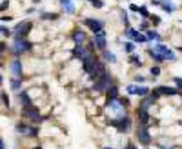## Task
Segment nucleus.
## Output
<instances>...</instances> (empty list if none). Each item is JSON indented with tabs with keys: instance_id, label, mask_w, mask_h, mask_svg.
Segmentation results:
<instances>
[{
	"instance_id": "obj_1",
	"label": "nucleus",
	"mask_w": 182,
	"mask_h": 149,
	"mask_svg": "<svg viewBox=\"0 0 182 149\" xmlns=\"http://www.w3.org/2000/svg\"><path fill=\"white\" fill-rule=\"evenodd\" d=\"M33 29V22L29 20H22L17 24V27H15V33H13V36H15V40H24L29 31Z\"/></svg>"
},
{
	"instance_id": "obj_2",
	"label": "nucleus",
	"mask_w": 182,
	"mask_h": 149,
	"mask_svg": "<svg viewBox=\"0 0 182 149\" xmlns=\"http://www.w3.org/2000/svg\"><path fill=\"white\" fill-rule=\"evenodd\" d=\"M109 124L113 127H117L118 133H128L129 127H131V118L128 115H122V117H117V118H113V120H109Z\"/></svg>"
},
{
	"instance_id": "obj_3",
	"label": "nucleus",
	"mask_w": 182,
	"mask_h": 149,
	"mask_svg": "<svg viewBox=\"0 0 182 149\" xmlns=\"http://www.w3.org/2000/svg\"><path fill=\"white\" fill-rule=\"evenodd\" d=\"M111 85H113L111 73H106V74H102L98 80H95V85H93V89H95L96 93H104V91H107Z\"/></svg>"
},
{
	"instance_id": "obj_4",
	"label": "nucleus",
	"mask_w": 182,
	"mask_h": 149,
	"mask_svg": "<svg viewBox=\"0 0 182 149\" xmlns=\"http://www.w3.org/2000/svg\"><path fill=\"white\" fill-rule=\"evenodd\" d=\"M22 117H26L31 124H38L42 122V115L37 109V106H29V107H22Z\"/></svg>"
},
{
	"instance_id": "obj_5",
	"label": "nucleus",
	"mask_w": 182,
	"mask_h": 149,
	"mask_svg": "<svg viewBox=\"0 0 182 149\" xmlns=\"http://www.w3.org/2000/svg\"><path fill=\"white\" fill-rule=\"evenodd\" d=\"M31 47H33V44L27 42V40L24 38V40H15L13 47H11V51H13V55L20 56L22 53H27V51H31Z\"/></svg>"
},
{
	"instance_id": "obj_6",
	"label": "nucleus",
	"mask_w": 182,
	"mask_h": 149,
	"mask_svg": "<svg viewBox=\"0 0 182 149\" xmlns=\"http://www.w3.org/2000/svg\"><path fill=\"white\" fill-rule=\"evenodd\" d=\"M135 137H137V140H139V144H142V146H150L151 135H150L148 126H139V127H137V133H135Z\"/></svg>"
},
{
	"instance_id": "obj_7",
	"label": "nucleus",
	"mask_w": 182,
	"mask_h": 149,
	"mask_svg": "<svg viewBox=\"0 0 182 149\" xmlns=\"http://www.w3.org/2000/svg\"><path fill=\"white\" fill-rule=\"evenodd\" d=\"M126 91H128V95H139V96H148L151 93L150 87H146L142 84H129L126 87Z\"/></svg>"
},
{
	"instance_id": "obj_8",
	"label": "nucleus",
	"mask_w": 182,
	"mask_h": 149,
	"mask_svg": "<svg viewBox=\"0 0 182 149\" xmlns=\"http://www.w3.org/2000/svg\"><path fill=\"white\" fill-rule=\"evenodd\" d=\"M84 26L89 31H93V35H96L98 31L104 29V20H100V18H84Z\"/></svg>"
},
{
	"instance_id": "obj_9",
	"label": "nucleus",
	"mask_w": 182,
	"mask_h": 149,
	"mask_svg": "<svg viewBox=\"0 0 182 149\" xmlns=\"http://www.w3.org/2000/svg\"><path fill=\"white\" fill-rule=\"evenodd\" d=\"M153 49H155V51H159V53H160V55H164L168 62H175V60H177V56H175V55L171 53V49H170V47H168L166 44H162V42H157V44H155V46H153Z\"/></svg>"
},
{
	"instance_id": "obj_10",
	"label": "nucleus",
	"mask_w": 182,
	"mask_h": 149,
	"mask_svg": "<svg viewBox=\"0 0 182 149\" xmlns=\"http://www.w3.org/2000/svg\"><path fill=\"white\" fill-rule=\"evenodd\" d=\"M91 55V49L84 46V44H75V49H73V56H75L76 60H84L86 56Z\"/></svg>"
},
{
	"instance_id": "obj_11",
	"label": "nucleus",
	"mask_w": 182,
	"mask_h": 149,
	"mask_svg": "<svg viewBox=\"0 0 182 149\" xmlns=\"http://www.w3.org/2000/svg\"><path fill=\"white\" fill-rule=\"evenodd\" d=\"M96 64H98V58H95L93 55H89V56H86V58L82 60V69H84V73L91 74L93 71H95Z\"/></svg>"
},
{
	"instance_id": "obj_12",
	"label": "nucleus",
	"mask_w": 182,
	"mask_h": 149,
	"mask_svg": "<svg viewBox=\"0 0 182 149\" xmlns=\"http://www.w3.org/2000/svg\"><path fill=\"white\" fill-rule=\"evenodd\" d=\"M17 133L26 135V137H37V135H38V127H35V126H26V124L18 122V124H17Z\"/></svg>"
},
{
	"instance_id": "obj_13",
	"label": "nucleus",
	"mask_w": 182,
	"mask_h": 149,
	"mask_svg": "<svg viewBox=\"0 0 182 149\" xmlns=\"http://www.w3.org/2000/svg\"><path fill=\"white\" fill-rule=\"evenodd\" d=\"M93 44H95V47L98 51H104L107 46V40H106V31L102 29V31H98L96 35H93Z\"/></svg>"
},
{
	"instance_id": "obj_14",
	"label": "nucleus",
	"mask_w": 182,
	"mask_h": 149,
	"mask_svg": "<svg viewBox=\"0 0 182 149\" xmlns=\"http://www.w3.org/2000/svg\"><path fill=\"white\" fill-rule=\"evenodd\" d=\"M9 71H11V74H13V76L22 78V60H18V58L11 60V62H9Z\"/></svg>"
},
{
	"instance_id": "obj_15",
	"label": "nucleus",
	"mask_w": 182,
	"mask_h": 149,
	"mask_svg": "<svg viewBox=\"0 0 182 149\" xmlns=\"http://www.w3.org/2000/svg\"><path fill=\"white\" fill-rule=\"evenodd\" d=\"M157 91H159L162 96H175V95H180L182 93L180 89H177V87H170V85H159Z\"/></svg>"
},
{
	"instance_id": "obj_16",
	"label": "nucleus",
	"mask_w": 182,
	"mask_h": 149,
	"mask_svg": "<svg viewBox=\"0 0 182 149\" xmlns=\"http://www.w3.org/2000/svg\"><path fill=\"white\" fill-rule=\"evenodd\" d=\"M118 98H120V96H118V87L113 84L106 91V104L109 106V104H113V102H115V100H118Z\"/></svg>"
},
{
	"instance_id": "obj_17",
	"label": "nucleus",
	"mask_w": 182,
	"mask_h": 149,
	"mask_svg": "<svg viewBox=\"0 0 182 149\" xmlns=\"http://www.w3.org/2000/svg\"><path fill=\"white\" fill-rule=\"evenodd\" d=\"M137 117H139V126H148L150 124V111L148 109H137Z\"/></svg>"
},
{
	"instance_id": "obj_18",
	"label": "nucleus",
	"mask_w": 182,
	"mask_h": 149,
	"mask_svg": "<svg viewBox=\"0 0 182 149\" xmlns=\"http://www.w3.org/2000/svg\"><path fill=\"white\" fill-rule=\"evenodd\" d=\"M18 100H20V106H22V107H29V106H33V100L29 98V95H27V91H26V89L18 91Z\"/></svg>"
},
{
	"instance_id": "obj_19",
	"label": "nucleus",
	"mask_w": 182,
	"mask_h": 149,
	"mask_svg": "<svg viewBox=\"0 0 182 149\" xmlns=\"http://www.w3.org/2000/svg\"><path fill=\"white\" fill-rule=\"evenodd\" d=\"M148 55H150V56L153 58V60H155V62H157V64H162V62H166V56H164V55H160L159 51H155L153 47H148Z\"/></svg>"
},
{
	"instance_id": "obj_20",
	"label": "nucleus",
	"mask_w": 182,
	"mask_h": 149,
	"mask_svg": "<svg viewBox=\"0 0 182 149\" xmlns=\"http://www.w3.org/2000/svg\"><path fill=\"white\" fill-rule=\"evenodd\" d=\"M71 38H73L75 44H84L86 42V33L80 31V29H75V31L71 33Z\"/></svg>"
},
{
	"instance_id": "obj_21",
	"label": "nucleus",
	"mask_w": 182,
	"mask_h": 149,
	"mask_svg": "<svg viewBox=\"0 0 182 149\" xmlns=\"http://www.w3.org/2000/svg\"><path fill=\"white\" fill-rule=\"evenodd\" d=\"M159 7H162V11H166V13L175 11V6H173L171 0H159Z\"/></svg>"
},
{
	"instance_id": "obj_22",
	"label": "nucleus",
	"mask_w": 182,
	"mask_h": 149,
	"mask_svg": "<svg viewBox=\"0 0 182 149\" xmlns=\"http://www.w3.org/2000/svg\"><path fill=\"white\" fill-rule=\"evenodd\" d=\"M60 6H62V9H64L67 15H73V13H75V6H73L71 0H60Z\"/></svg>"
},
{
	"instance_id": "obj_23",
	"label": "nucleus",
	"mask_w": 182,
	"mask_h": 149,
	"mask_svg": "<svg viewBox=\"0 0 182 149\" xmlns=\"http://www.w3.org/2000/svg\"><path fill=\"white\" fill-rule=\"evenodd\" d=\"M102 58H104V62H107V64H115V62H117L115 53H111V51H107V49L102 51Z\"/></svg>"
},
{
	"instance_id": "obj_24",
	"label": "nucleus",
	"mask_w": 182,
	"mask_h": 149,
	"mask_svg": "<svg viewBox=\"0 0 182 149\" xmlns=\"http://www.w3.org/2000/svg\"><path fill=\"white\" fill-rule=\"evenodd\" d=\"M146 36H148V40H155V42H160L162 40V36L155 29H146Z\"/></svg>"
},
{
	"instance_id": "obj_25",
	"label": "nucleus",
	"mask_w": 182,
	"mask_h": 149,
	"mask_svg": "<svg viewBox=\"0 0 182 149\" xmlns=\"http://www.w3.org/2000/svg\"><path fill=\"white\" fill-rule=\"evenodd\" d=\"M9 85L15 89V91H20L22 89V78H17V76H13L9 80Z\"/></svg>"
},
{
	"instance_id": "obj_26",
	"label": "nucleus",
	"mask_w": 182,
	"mask_h": 149,
	"mask_svg": "<svg viewBox=\"0 0 182 149\" xmlns=\"http://www.w3.org/2000/svg\"><path fill=\"white\" fill-rule=\"evenodd\" d=\"M137 35H139V31H137V29H133V27H126V31H124V36H126V38H129V40H135V36H137Z\"/></svg>"
},
{
	"instance_id": "obj_27",
	"label": "nucleus",
	"mask_w": 182,
	"mask_h": 149,
	"mask_svg": "<svg viewBox=\"0 0 182 149\" xmlns=\"http://www.w3.org/2000/svg\"><path fill=\"white\" fill-rule=\"evenodd\" d=\"M135 47H137V46H135V42H133V40H128V42H124V51H126L128 55H133Z\"/></svg>"
},
{
	"instance_id": "obj_28",
	"label": "nucleus",
	"mask_w": 182,
	"mask_h": 149,
	"mask_svg": "<svg viewBox=\"0 0 182 149\" xmlns=\"http://www.w3.org/2000/svg\"><path fill=\"white\" fill-rule=\"evenodd\" d=\"M139 15L142 17V18H144V20H146V18H150V17H151V15H150V11H148V7H146V6H140Z\"/></svg>"
},
{
	"instance_id": "obj_29",
	"label": "nucleus",
	"mask_w": 182,
	"mask_h": 149,
	"mask_svg": "<svg viewBox=\"0 0 182 149\" xmlns=\"http://www.w3.org/2000/svg\"><path fill=\"white\" fill-rule=\"evenodd\" d=\"M44 20H57L58 18V13H42Z\"/></svg>"
},
{
	"instance_id": "obj_30",
	"label": "nucleus",
	"mask_w": 182,
	"mask_h": 149,
	"mask_svg": "<svg viewBox=\"0 0 182 149\" xmlns=\"http://www.w3.org/2000/svg\"><path fill=\"white\" fill-rule=\"evenodd\" d=\"M89 2H91V6L95 9H102L104 7V0H89Z\"/></svg>"
},
{
	"instance_id": "obj_31",
	"label": "nucleus",
	"mask_w": 182,
	"mask_h": 149,
	"mask_svg": "<svg viewBox=\"0 0 182 149\" xmlns=\"http://www.w3.org/2000/svg\"><path fill=\"white\" fill-rule=\"evenodd\" d=\"M0 31H2V36H4V38H6V36H11V35H13V33H11V29H9V27H6L4 24H2V29H0Z\"/></svg>"
},
{
	"instance_id": "obj_32",
	"label": "nucleus",
	"mask_w": 182,
	"mask_h": 149,
	"mask_svg": "<svg viewBox=\"0 0 182 149\" xmlns=\"http://www.w3.org/2000/svg\"><path fill=\"white\" fill-rule=\"evenodd\" d=\"M129 62H131V64H135V65H142V62H140V58L139 56H135V55H131V56H129Z\"/></svg>"
},
{
	"instance_id": "obj_33",
	"label": "nucleus",
	"mask_w": 182,
	"mask_h": 149,
	"mask_svg": "<svg viewBox=\"0 0 182 149\" xmlns=\"http://www.w3.org/2000/svg\"><path fill=\"white\" fill-rule=\"evenodd\" d=\"M2 104L9 107V96H7V93H6V91H2Z\"/></svg>"
},
{
	"instance_id": "obj_34",
	"label": "nucleus",
	"mask_w": 182,
	"mask_h": 149,
	"mask_svg": "<svg viewBox=\"0 0 182 149\" xmlns=\"http://www.w3.org/2000/svg\"><path fill=\"white\" fill-rule=\"evenodd\" d=\"M159 74H160V67H159V65H153V67H151V76L155 78V76H159Z\"/></svg>"
},
{
	"instance_id": "obj_35",
	"label": "nucleus",
	"mask_w": 182,
	"mask_h": 149,
	"mask_svg": "<svg viewBox=\"0 0 182 149\" xmlns=\"http://www.w3.org/2000/svg\"><path fill=\"white\" fill-rule=\"evenodd\" d=\"M173 82H175V87H177V89H180V91H182V78H179V76H175V78H173Z\"/></svg>"
},
{
	"instance_id": "obj_36",
	"label": "nucleus",
	"mask_w": 182,
	"mask_h": 149,
	"mask_svg": "<svg viewBox=\"0 0 182 149\" xmlns=\"http://www.w3.org/2000/svg\"><path fill=\"white\" fill-rule=\"evenodd\" d=\"M150 20H151V24H155V26H159V24H160V18H159L157 15H151Z\"/></svg>"
},
{
	"instance_id": "obj_37",
	"label": "nucleus",
	"mask_w": 182,
	"mask_h": 149,
	"mask_svg": "<svg viewBox=\"0 0 182 149\" xmlns=\"http://www.w3.org/2000/svg\"><path fill=\"white\" fill-rule=\"evenodd\" d=\"M122 22H124L126 27L129 26V18H128V13H126V11H122Z\"/></svg>"
},
{
	"instance_id": "obj_38",
	"label": "nucleus",
	"mask_w": 182,
	"mask_h": 149,
	"mask_svg": "<svg viewBox=\"0 0 182 149\" xmlns=\"http://www.w3.org/2000/svg\"><path fill=\"white\" fill-rule=\"evenodd\" d=\"M144 82H146V78H144V76H139V74L135 76V84H144Z\"/></svg>"
},
{
	"instance_id": "obj_39",
	"label": "nucleus",
	"mask_w": 182,
	"mask_h": 149,
	"mask_svg": "<svg viewBox=\"0 0 182 149\" xmlns=\"http://www.w3.org/2000/svg\"><path fill=\"white\" fill-rule=\"evenodd\" d=\"M139 9H140V6H137V4H131L129 6V11H133V13H139Z\"/></svg>"
},
{
	"instance_id": "obj_40",
	"label": "nucleus",
	"mask_w": 182,
	"mask_h": 149,
	"mask_svg": "<svg viewBox=\"0 0 182 149\" xmlns=\"http://www.w3.org/2000/svg\"><path fill=\"white\" fill-rule=\"evenodd\" d=\"M159 149H175V146H170V144H168V146H166V144H160Z\"/></svg>"
},
{
	"instance_id": "obj_41",
	"label": "nucleus",
	"mask_w": 182,
	"mask_h": 149,
	"mask_svg": "<svg viewBox=\"0 0 182 149\" xmlns=\"http://www.w3.org/2000/svg\"><path fill=\"white\" fill-rule=\"evenodd\" d=\"M140 29H144V31L148 29V22H146V20H142V24H140Z\"/></svg>"
},
{
	"instance_id": "obj_42",
	"label": "nucleus",
	"mask_w": 182,
	"mask_h": 149,
	"mask_svg": "<svg viewBox=\"0 0 182 149\" xmlns=\"http://www.w3.org/2000/svg\"><path fill=\"white\" fill-rule=\"evenodd\" d=\"M7 6H9V2H7V0H4V2H2V11L6 9V7H7Z\"/></svg>"
},
{
	"instance_id": "obj_43",
	"label": "nucleus",
	"mask_w": 182,
	"mask_h": 149,
	"mask_svg": "<svg viewBox=\"0 0 182 149\" xmlns=\"http://www.w3.org/2000/svg\"><path fill=\"white\" fill-rule=\"evenodd\" d=\"M0 149H6V140H4V138L0 140Z\"/></svg>"
},
{
	"instance_id": "obj_44",
	"label": "nucleus",
	"mask_w": 182,
	"mask_h": 149,
	"mask_svg": "<svg viewBox=\"0 0 182 149\" xmlns=\"http://www.w3.org/2000/svg\"><path fill=\"white\" fill-rule=\"evenodd\" d=\"M179 53H180V55H182V46H180V47H179Z\"/></svg>"
},
{
	"instance_id": "obj_45",
	"label": "nucleus",
	"mask_w": 182,
	"mask_h": 149,
	"mask_svg": "<svg viewBox=\"0 0 182 149\" xmlns=\"http://www.w3.org/2000/svg\"><path fill=\"white\" fill-rule=\"evenodd\" d=\"M35 149H42V147H40V146H37V147H35Z\"/></svg>"
},
{
	"instance_id": "obj_46",
	"label": "nucleus",
	"mask_w": 182,
	"mask_h": 149,
	"mask_svg": "<svg viewBox=\"0 0 182 149\" xmlns=\"http://www.w3.org/2000/svg\"><path fill=\"white\" fill-rule=\"evenodd\" d=\"M104 149H111V147H104Z\"/></svg>"
}]
</instances>
